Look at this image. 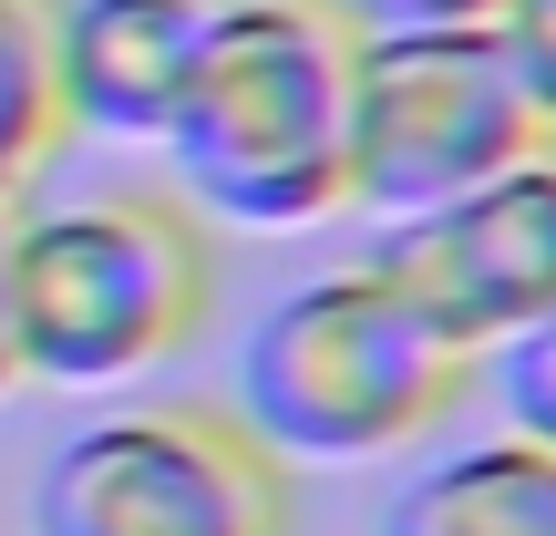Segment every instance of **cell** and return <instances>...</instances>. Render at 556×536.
<instances>
[{
  "mask_svg": "<svg viewBox=\"0 0 556 536\" xmlns=\"http://www.w3.org/2000/svg\"><path fill=\"white\" fill-rule=\"evenodd\" d=\"M361 32H454V21H495V0H330Z\"/></svg>",
  "mask_w": 556,
  "mask_h": 536,
  "instance_id": "obj_12",
  "label": "cell"
},
{
  "mask_svg": "<svg viewBox=\"0 0 556 536\" xmlns=\"http://www.w3.org/2000/svg\"><path fill=\"white\" fill-rule=\"evenodd\" d=\"M227 0H62V103L73 135L155 145Z\"/></svg>",
  "mask_w": 556,
  "mask_h": 536,
  "instance_id": "obj_7",
  "label": "cell"
},
{
  "mask_svg": "<svg viewBox=\"0 0 556 536\" xmlns=\"http://www.w3.org/2000/svg\"><path fill=\"white\" fill-rule=\"evenodd\" d=\"M31 536H299V485L238 402H124L52 444Z\"/></svg>",
  "mask_w": 556,
  "mask_h": 536,
  "instance_id": "obj_4",
  "label": "cell"
},
{
  "mask_svg": "<svg viewBox=\"0 0 556 536\" xmlns=\"http://www.w3.org/2000/svg\"><path fill=\"white\" fill-rule=\"evenodd\" d=\"M556 145L536 103L516 94L495 32H361V94H351V207L361 217H422L464 186L505 176L516 155Z\"/></svg>",
  "mask_w": 556,
  "mask_h": 536,
  "instance_id": "obj_5",
  "label": "cell"
},
{
  "mask_svg": "<svg viewBox=\"0 0 556 536\" xmlns=\"http://www.w3.org/2000/svg\"><path fill=\"white\" fill-rule=\"evenodd\" d=\"M11 227H21V207H0V402L21 392V351H11Z\"/></svg>",
  "mask_w": 556,
  "mask_h": 536,
  "instance_id": "obj_13",
  "label": "cell"
},
{
  "mask_svg": "<svg viewBox=\"0 0 556 536\" xmlns=\"http://www.w3.org/2000/svg\"><path fill=\"white\" fill-rule=\"evenodd\" d=\"M475 372V351H454L371 259H351L268 299V320L238 351V413L289 464H371L443 434Z\"/></svg>",
  "mask_w": 556,
  "mask_h": 536,
  "instance_id": "obj_3",
  "label": "cell"
},
{
  "mask_svg": "<svg viewBox=\"0 0 556 536\" xmlns=\"http://www.w3.org/2000/svg\"><path fill=\"white\" fill-rule=\"evenodd\" d=\"M217 227L176 186L21 207L11 227V351L41 392H114L176 361L217 320Z\"/></svg>",
  "mask_w": 556,
  "mask_h": 536,
  "instance_id": "obj_2",
  "label": "cell"
},
{
  "mask_svg": "<svg viewBox=\"0 0 556 536\" xmlns=\"http://www.w3.org/2000/svg\"><path fill=\"white\" fill-rule=\"evenodd\" d=\"M371 536H556V444L484 434L413 464Z\"/></svg>",
  "mask_w": 556,
  "mask_h": 536,
  "instance_id": "obj_8",
  "label": "cell"
},
{
  "mask_svg": "<svg viewBox=\"0 0 556 536\" xmlns=\"http://www.w3.org/2000/svg\"><path fill=\"white\" fill-rule=\"evenodd\" d=\"M73 145L62 103V0H0V207H21Z\"/></svg>",
  "mask_w": 556,
  "mask_h": 536,
  "instance_id": "obj_9",
  "label": "cell"
},
{
  "mask_svg": "<svg viewBox=\"0 0 556 536\" xmlns=\"http://www.w3.org/2000/svg\"><path fill=\"white\" fill-rule=\"evenodd\" d=\"M351 94L361 21L330 0H227L165 114L176 197L206 227H319L351 207Z\"/></svg>",
  "mask_w": 556,
  "mask_h": 536,
  "instance_id": "obj_1",
  "label": "cell"
},
{
  "mask_svg": "<svg viewBox=\"0 0 556 536\" xmlns=\"http://www.w3.org/2000/svg\"><path fill=\"white\" fill-rule=\"evenodd\" d=\"M495 52H505V73H516V94L536 103V124L556 135V0H495Z\"/></svg>",
  "mask_w": 556,
  "mask_h": 536,
  "instance_id": "obj_11",
  "label": "cell"
},
{
  "mask_svg": "<svg viewBox=\"0 0 556 536\" xmlns=\"http://www.w3.org/2000/svg\"><path fill=\"white\" fill-rule=\"evenodd\" d=\"M495 402H505V434L556 444V310L495 351Z\"/></svg>",
  "mask_w": 556,
  "mask_h": 536,
  "instance_id": "obj_10",
  "label": "cell"
},
{
  "mask_svg": "<svg viewBox=\"0 0 556 536\" xmlns=\"http://www.w3.org/2000/svg\"><path fill=\"white\" fill-rule=\"evenodd\" d=\"M454 351L495 361L516 331H536L556 310V145L516 155L505 176L464 186V197L392 217L361 248Z\"/></svg>",
  "mask_w": 556,
  "mask_h": 536,
  "instance_id": "obj_6",
  "label": "cell"
}]
</instances>
